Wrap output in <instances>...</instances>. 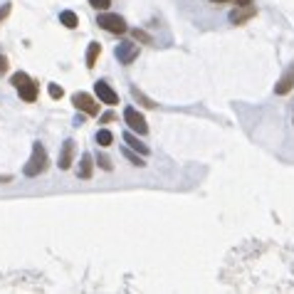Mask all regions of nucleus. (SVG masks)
<instances>
[{
  "label": "nucleus",
  "mask_w": 294,
  "mask_h": 294,
  "mask_svg": "<svg viewBox=\"0 0 294 294\" xmlns=\"http://www.w3.org/2000/svg\"><path fill=\"white\" fill-rule=\"evenodd\" d=\"M72 104L79 109V112L84 114H89V116H97L99 114V104H97V99L94 97H89L87 92H77L74 97H72Z\"/></svg>",
  "instance_id": "nucleus-5"
},
{
  "label": "nucleus",
  "mask_w": 294,
  "mask_h": 294,
  "mask_svg": "<svg viewBox=\"0 0 294 294\" xmlns=\"http://www.w3.org/2000/svg\"><path fill=\"white\" fill-rule=\"evenodd\" d=\"M124 156L126 158H129V161H131V163H134V166H146V163H143V156L141 154H136V151H134V149H124Z\"/></svg>",
  "instance_id": "nucleus-17"
},
{
  "label": "nucleus",
  "mask_w": 294,
  "mask_h": 294,
  "mask_svg": "<svg viewBox=\"0 0 294 294\" xmlns=\"http://www.w3.org/2000/svg\"><path fill=\"white\" fill-rule=\"evenodd\" d=\"M97 25L104 28L107 32H112V35H124L126 32V20L121 15H114V13H99Z\"/></svg>",
  "instance_id": "nucleus-3"
},
{
  "label": "nucleus",
  "mask_w": 294,
  "mask_h": 294,
  "mask_svg": "<svg viewBox=\"0 0 294 294\" xmlns=\"http://www.w3.org/2000/svg\"><path fill=\"white\" fill-rule=\"evenodd\" d=\"M292 89H294V65H289L284 70V74L277 79V84H275V92L277 94H289Z\"/></svg>",
  "instance_id": "nucleus-8"
},
{
  "label": "nucleus",
  "mask_w": 294,
  "mask_h": 294,
  "mask_svg": "<svg viewBox=\"0 0 294 294\" xmlns=\"http://www.w3.org/2000/svg\"><path fill=\"white\" fill-rule=\"evenodd\" d=\"M97 163H99V168H104V171H112V161H109V156H104V154H99L97 156Z\"/></svg>",
  "instance_id": "nucleus-19"
},
{
  "label": "nucleus",
  "mask_w": 294,
  "mask_h": 294,
  "mask_svg": "<svg viewBox=\"0 0 294 294\" xmlns=\"http://www.w3.org/2000/svg\"><path fill=\"white\" fill-rule=\"evenodd\" d=\"M235 3H238V5H252L255 0H235Z\"/></svg>",
  "instance_id": "nucleus-25"
},
{
  "label": "nucleus",
  "mask_w": 294,
  "mask_h": 294,
  "mask_svg": "<svg viewBox=\"0 0 294 294\" xmlns=\"http://www.w3.org/2000/svg\"><path fill=\"white\" fill-rule=\"evenodd\" d=\"M59 23H62L65 28L74 30L79 25V17H77V13H72V10H62V13H59Z\"/></svg>",
  "instance_id": "nucleus-14"
},
{
  "label": "nucleus",
  "mask_w": 294,
  "mask_h": 294,
  "mask_svg": "<svg viewBox=\"0 0 294 294\" xmlns=\"http://www.w3.org/2000/svg\"><path fill=\"white\" fill-rule=\"evenodd\" d=\"M131 35H134L139 42H146V45H151V42H154V40H151V35H146L143 30H131Z\"/></svg>",
  "instance_id": "nucleus-18"
},
{
  "label": "nucleus",
  "mask_w": 294,
  "mask_h": 294,
  "mask_svg": "<svg viewBox=\"0 0 294 294\" xmlns=\"http://www.w3.org/2000/svg\"><path fill=\"white\" fill-rule=\"evenodd\" d=\"M3 72H8V57L5 55H0V74Z\"/></svg>",
  "instance_id": "nucleus-22"
},
{
  "label": "nucleus",
  "mask_w": 294,
  "mask_h": 294,
  "mask_svg": "<svg viewBox=\"0 0 294 294\" xmlns=\"http://www.w3.org/2000/svg\"><path fill=\"white\" fill-rule=\"evenodd\" d=\"M92 171H94V161H92V156L82 154V161H79V171H77V176L87 181V178H92Z\"/></svg>",
  "instance_id": "nucleus-11"
},
{
  "label": "nucleus",
  "mask_w": 294,
  "mask_h": 294,
  "mask_svg": "<svg viewBox=\"0 0 294 294\" xmlns=\"http://www.w3.org/2000/svg\"><path fill=\"white\" fill-rule=\"evenodd\" d=\"M109 121H114V112H107L101 116V124H109Z\"/></svg>",
  "instance_id": "nucleus-23"
},
{
  "label": "nucleus",
  "mask_w": 294,
  "mask_h": 294,
  "mask_svg": "<svg viewBox=\"0 0 294 294\" xmlns=\"http://www.w3.org/2000/svg\"><path fill=\"white\" fill-rule=\"evenodd\" d=\"M124 141L129 143V146H131V149H134V151H136V154L149 156V146H146V143H141L139 136H134L131 131H126V134H124Z\"/></svg>",
  "instance_id": "nucleus-12"
},
{
  "label": "nucleus",
  "mask_w": 294,
  "mask_h": 294,
  "mask_svg": "<svg viewBox=\"0 0 294 294\" xmlns=\"http://www.w3.org/2000/svg\"><path fill=\"white\" fill-rule=\"evenodd\" d=\"M45 171H47V151H45L42 143H32V156H30V161L25 163L23 173L28 178H35V176H40Z\"/></svg>",
  "instance_id": "nucleus-1"
},
{
  "label": "nucleus",
  "mask_w": 294,
  "mask_h": 294,
  "mask_svg": "<svg viewBox=\"0 0 294 294\" xmlns=\"http://www.w3.org/2000/svg\"><path fill=\"white\" fill-rule=\"evenodd\" d=\"M131 97L136 99V101H141V107H146V109H154V107H156L154 99H149L143 92H141V89H136V87H131Z\"/></svg>",
  "instance_id": "nucleus-15"
},
{
  "label": "nucleus",
  "mask_w": 294,
  "mask_h": 294,
  "mask_svg": "<svg viewBox=\"0 0 294 294\" xmlns=\"http://www.w3.org/2000/svg\"><path fill=\"white\" fill-rule=\"evenodd\" d=\"M255 15H257V8H255V5H238V8L230 13V23H233V25H245Z\"/></svg>",
  "instance_id": "nucleus-7"
},
{
  "label": "nucleus",
  "mask_w": 294,
  "mask_h": 294,
  "mask_svg": "<svg viewBox=\"0 0 294 294\" xmlns=\"http://www.w3.org/2000/svg\"><path fill=\"white\" fill-rule=\"evenodd\" d=\"M124 121L129 124V129H131V131H136L139 136H143V134H149V124H146L143 114L136 112L134 107H126V109H124Z\"/></svg>",
  "instance_id": "nucleus-4"
},
{
  "label": "nucleus",
  "mask_w": 294,
  "mask_h": 294,
  "mask_svg": "<svg viewBox=\"0 0 294 294\" xmlns=\"http://www.w3.org/2000/svg\"><path fill=\"white\" fill-rule=\"evenodd\" d=\"M112 141H114V134L109 131V129H99L97 131V143L99 146L107 149V146H112Z\"/></svg>",
  "instance_id": "nucleus-16"
},
{
  "label": "nucleus",
  "mask_w": 294,
  "mask_h": 294,
  "mask_svg": "<svg viewBox=\"0 0 294 294\" xmlns=\"http://www.w3.org/2000/svg\"><path fill=\"white\" fill-rule=\"evenodd\" d=\"M47 89H50V97H52V99H62V94H65V92H62V87H57V84H50Z\"/></svg>",
  "instance_id": "nucleus-21"
},
{
  "label": "nucleus",
  "mask_w": 294,
  "mask_h": 294,
  "mask_svg": "<svg viewBox=\"0 0 294 294\" xmlns=\"http://www.w3.org/2000/svg\"><path fill=\"white\" fill-rule=\"evenodd\" d=\"M89 5L97 8V10H107V8L112 5V0H89Z\"/></svg>",
  "instance_id": "nucleus-20"
},
{
  "label": "nucleus",
  "mask_w": 294,
  "mask_h": 294,
  "mask_svg": "<svg viewBox=\"0 0 294 294\" xmlns=\"http://www.w3.org/2000/svg\"><path fill=\"white\" fill-rule=\"evenodd\" d=\"M99 52H101V45H99V42H89V47H87V67H89V70L97 65Z\"/></svg>",
  "instance_id": "nucleus-13"
},
{
  "label": "nucleus",
  "mask_w": 294,
  "mask_h": 294,
  "mask_svg": "<svg viewBox=\"0 0 294 294\" xmlns=\"http://www.w3.org/2000/svg\"><path fill=\"white\" fill-rule=\"evenodd\" d=\"M116 57H119L121 65H131L139 57V45L136 42H121V45H116Z\"/></svg>",
  "instance_id": "nucleus-6"
},
{
  "label": "nucleus",
  "mask_w": 294,
  "mask_h": 294,
  "mask_svg": "<svg viewBox=\"0 0 294 294\" xmlns=\"http://www.w3.org/2000/svg\"><path fill=\"white\" fill-rule=\"evenodd\" d=\"M13 87L20 92V97L25 99V101H35V99H37V84L32 82L25 72L13 74Z\"/></svg>",
  "instance_id": "nucleus-2"
},
{
  "label": "nucleus",
  "mask_w": 294,
  "mask_h": 294,
  "mask_svg": "<svg viewBox=\"0 0 294 294\" xmlns=\"http://www.w3.org/2000/svg\"><path fill=\"white\" fill-rule=\"evenodd\" d=\"M72 158H74V141L67 139L62 143V151H59V161H57V166L62 168V171H67L72 166Z\"/></svg>",
  "instance_id": "nucleus-10"
},
{
  "label": "nucleus",
  "mask_w": 294,
  "mask_h": 294,
  "mask_svg": "<svg viewBox=\"0 0 294 294\" xmlns=\"http://www.w3.org/2000/svg\"><path fill=\"white\" fill-rule=\"evenodd\" d=\"M210 3H230V0H210Z\"/></svg>",
  "instance_id": "nucleus-26"
},
{
  "label": "nucleus",
  "mask_w": 294,
  "mask_h": 294,
  "mask_svg": "<svg viewBox=\"0 0 294 294\" xmlns=\"http://www.w3.org/2000/svg\"><path fill=\"white\" fill-rule=\"evenodd\" d=\"M8 13H10V5H3V8H0V20L8 17Z\"/></svg>",
  "instance_id": "nucleus-24"
},
{
  "label": "nucleus",
  "mask_w": 294,
  "mask_h": 294,
  "mask_svg": "<svg viewBox=\"0 0 294 294\" xmlns=\"http://www.w3.org/2000/svg\"><path fill=\"white\" fill-rule=\"evenodd\" d=\"M94 89H97L99 101H104V104H109V107H114V104L119 101V94H116V92H114L107 82H97V84H94Z\"/></svg>",
  "instance_id": "nucleus-9"
}]
</instances>
